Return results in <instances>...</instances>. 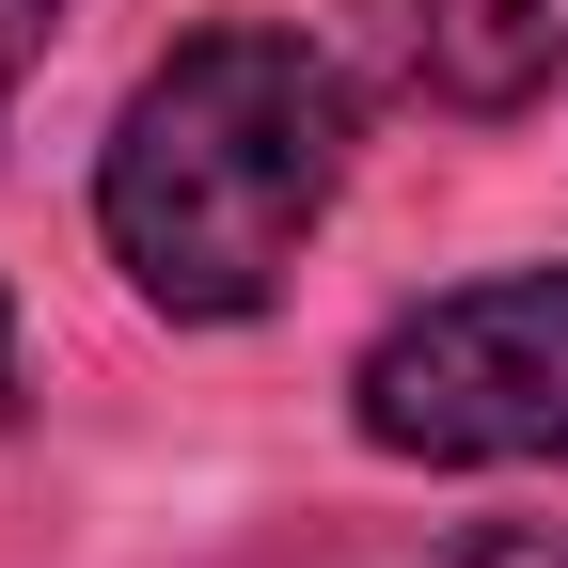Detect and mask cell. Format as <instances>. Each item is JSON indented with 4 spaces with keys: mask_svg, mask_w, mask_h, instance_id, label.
Wrapping results in <instances>:
<instances>
[{
    "mask_svg": "<svg viewBox=\"0 0 568 568\" xmlns=\"http://www.w3.org/2000/svg\"><path fill=\"white\" fill-rule=\"evenodd\" d=\"M332 190H347V63L268 17L190 32L95 142V237L190 332L268 316V284L332 222Z\"/></svg>",
    "mask_w": 568,
    "mask_h": 568,
    "instance_id": "obj_1",
    "label": "cell"
},
{
    "mask_svg": "<svg viewBox=\"0 0 568 568\" xmlns=\"http://www.w3.org/2000/svg\"><path fill=\"white\" fill-rule=\"evenodd\" d=\"M347 426L410 474H537L568 458V268H489L410 301L364 364H347Z\"/></svg>",
    "mask_w": 568,
    "mask_h": 568,
    "instance_id": "obj_2",
    "label": "cell"
},
{
    "mask_svg": "<svg viewBox=\"0 0 568 568\" xmlns=\"http://www.w3.org/2000/svg\"><path fill=\"white\" fill-rule=\"evenodd\" d=\"M364 32L443 111H521L568 80V0H364Z\"/></svg>",
    "mask_w": 568,
    "mask_h": 568,
    "instance_id": "obj_3",
    "label": "cell"
},
{
    "mask_svg": "<svg viewBox=\"0 0 568 568\" xmlns=\"http://www.w3.org/2000/svg\"><path fill=\"white\" fill-rule=\"evenodd\" d=\"M48 17H63V0H0V111H17V80L48 63Z\"/></svg>",
    "mask_w": 568,
    "mask_h": 568,
    "instance_id": "obj_4",
    "label": "cell"
},
{
    "mask_svg": "<svg viewBox=\"0 0 568 568\" xmlns=\"http://www.w3.org/2000/svg\"><path fill=\"white\" fill-rule=\"evenodd\" d=\"M443 568H568V521H521V537H474V552H443Z\"/></svg>",
    "mask_w": 568,
    "mask_h": 568,
    "instance_id": "obj_5",
    "label": "cell"
},
{
    "mask_svg": "<svg viewBox=\"0 0 568 568\" xmlns=\"http://www.w3.org/2000/svg\"><path fill=\"white\" fill-rule=\"evenodd\" d=\"M0 426H17V301H0Z\"/></svg>",
    "mask_w": 568,
    "mask_h": 568,
    "instance_id": "obj_6",
    "label": "cell"
}]
</instances>
